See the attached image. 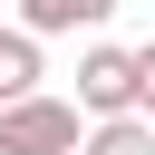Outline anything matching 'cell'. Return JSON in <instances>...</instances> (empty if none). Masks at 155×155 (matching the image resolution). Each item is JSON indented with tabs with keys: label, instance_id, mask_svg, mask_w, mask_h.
Segmentation results:
<instances>
[{
	"label": "cell",
	"instance_id": "6da1fadb",
	"mask_svg": "<svg viewBox=\"0 0 155 155\" xmlns=\"http://www.w3.org/2000/svg\"><path fill=\"white\" fill-rule=\"evenodd\" d=\"M78 136H87V107L78 97L29 87V97L0 107V155H78Z\"/></svg>",
	"mask_w": 155,
	"mask_h": 155
},
{
	"label": "cell",
	"instance_id": "7a4b0ae2",
	"mask_svg": "<svg viewBox=\"0 0 155 155\" xmlns=\"http://www.w3.org/2000/svg\"><path fill=\"white\" fill-rule=\"evenodd\" d=\"M78 107H87V116H126V107H136V48H107V39H97V48L78 58Z\"/></svg>",
	"mask_w": 155,
	"mask_h": 155
},
{
	"label": "cell",
	"instance_id": "3957f363",
	"mask_svg": "<svg viewBox=\"0 0 155 155\" xmlns=\"http://www.w3.org/2000/svg\"><path fill=\"white\" fill-rule=\"evenodd\" d=\"M78 155H155V116H87V136H78Z\"/></svg>",
	"mask_w": 155,
	"mask_h": 155
},
{
	"label": "cell",
	"instance_id": "277c9868",
	"mask_svg": "<svg viewBox=\"0 0 155 155\" xmlns=\"http://www.w3.org/2000/svg\"><path fill=\"white\" fill-rule=\"evenodd\" d=\"M97 19H116V0H19V29H39V39H58V29H97Z\"/></svg>",
	"mask_w": 155,
	"mask_h": 155
},
{
	"label": "cell",
	"instance_id": "5b68a950",
	"mask_svg": "<svg viewBox=\"0 0 155 155\" xmlns=\"http://www.w3.org/2000/svg\"><path fill=\"white\" fill-rule=\"evenodd\" d=\"M39 87V29H0V107Z\"/></svg>",
	"mask_w": 155,
	"mask_h": 155
},
{
	"label": "cell",
	"instance_id": "8992f818",
	"mask_svg": "<svg viewBox=\"0 0 155 155\" xmlns=\"http://www.w3.org/2000/svg\"><path fill=\"white\" fill-rule=\"evenodd\" d=\"M136 116H155V39L136 48Z\"/></svg>",
	"mask_w": 155,
	"mask_h": 155
}]
</instances>
